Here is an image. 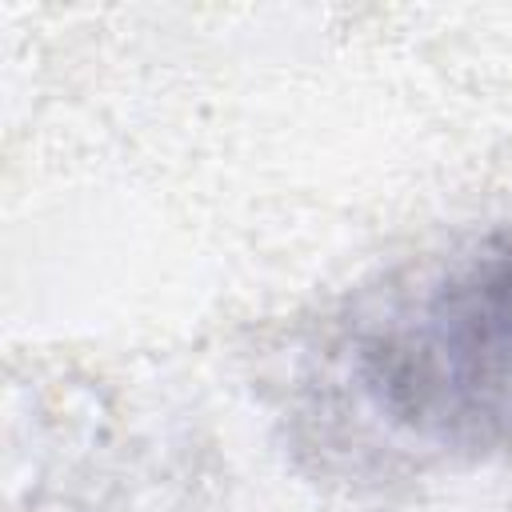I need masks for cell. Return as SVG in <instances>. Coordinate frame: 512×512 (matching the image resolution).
<instances>
[{
    "label": "cell",
    "mask_w": 512,
    "mask_h": 512,
    "mask_svg": "<svg viewBox=\"0 0 512 512\" xmlns=\"http://www.w3.org/2000/svg\"><path fill=\"white\" fill-rule=\"evenodd\" d=\"M328 400L412 464L512 456V228L364 288L324 344Z\"/></svg>",
    "instance_id": "obj_1"
}]
</instances>
